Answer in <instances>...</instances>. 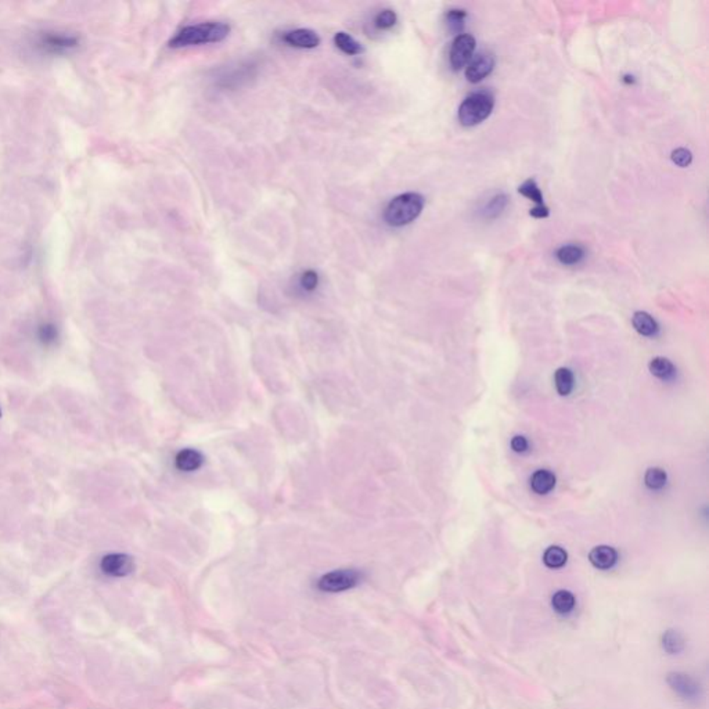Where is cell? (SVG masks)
<instances>
[{
	"mask_svg": "<svg viewBox=\"0 0 709 709\" xmlns=\"http://www.w3.org/2000/svg\"><path fill=\"white\" fill-rule=\"evenodd\" d=\"M230 32V26L219 21H209L202 24L189 25L180 29L171 41L170 46L173 49L197 46L205 43H217L223 41Z\"/></svg>",
	"mask_w": 709,
	"mask_h": 709,
	"instance_id": "1",
	"label": "cell"
},
{
	"mask_svg": "<svg viewBox=\"0 0 709 709\" xmlns=\"http://www.w3.org/2000/svg\"><path fill=\"white\" fill-rule=\"evenodd\" d=\"M424 202V197L418 193H405L395 197L384 211V220L392 227L406 226L420 217Z\"/></svg>",
	"mask_w": 709,
	"mask_h": 709,
	"instance_id": "2",
	"label": "cell"
},
{
	"mask_svg": "<svg viewBox=\"0 0 709 709\" xmlns=\"http://www.w3.org/2000/svg\"><path fill=\"white\" fill-rule=\"evenodd\" d=\"M493 105L495 98L488 92L472 93L459 107V121L465 126H475L490 117Z\"/></svg>",
	"mask_w": 709,
	"mask_h": 709,
	"instance_id": "3",
	"label": "cell"
},
{
	"mask_svg": "<svg viewBox=\"0 0 709 709\" xmlns=\"http://www.w3.org/2000/svg\"><path fill=\"white\" fill-rule=\"evenodd\" d=\"M362 581V574L358 569H337L323 575L319 579L318 587L326 593H340L353 589Z\"/></svg>",
	"mask_w": 709,
	"mask_h": 709,
	"instance_id": "4",
	"label": "cell"
},
{
	"mask_svg": "<svg viewBox=\"0 0 709 709\" xmlns=\"http://www.w3.org/2000/svg\"><path fill=\"white\" fill-rule=\"evenodd\" d=\"M475 50V39L470 33H462L455 38L450 53H449V60L450 66L453 70L459 71L465 67V64L471 60V56Z\"/></svg>",
	"mask_w": 709,
	"mask_h": 709,
	"instance_id": "5",
	"label": "cell"
},
{
	"mask_svg": "<svg viewBox=\"0 0 709 709\" xmlns=\"http://www.w3.org/2000/svg\"><path fill=\"white\" fill-rule=\"evenodd\" d=\"M100 569L103 574L114 578H123L133 572L135 561L130 556L123 553L105 554L100 561Z\"/></svg>",
	"mask_w": 709,
	"mask_h": 709,
	"instance_id": "6",
	"label": "cell"
},
{
	"mask_svg": "<svg viewBox=\"0 0 709 709\" xmlns=\"http://www.w3.org/2000/svg\"><path fill=\"white\" fill-rule=\"evenodd\" d=\"M666 683L683 700L693 701V700L700 698V695H701L700 685L693 678H690L688 675L682 673V672L669 673L666 678Z\"/></svg>",
	"mask_w": 709,
	"mask_h": 709,
	"instance_id": "7",
	"label": "cell"
},
{
	"mask_svg": "<svg viewBox=\"0 0 709 709\" xmlns=\"http://www.w3.org/2000/svg\"><path fill=\"white\" fill-rule=\"evenodd\" d=\"M493 68H495L493 54L488 53V51H482L468 64V67L465 70V78L471 83H477V82H481L482 79H485L493 71Z\"/></svg>",
	"mask_w": 709,
	"mask_h": 709,
	"instance_id": "8",
	"label": "cell"
},
{
	"mask_svg": "<svg viewBox=\"0 0 709 709\" xmlns=\"http://www.w3.org/2000/svg\"><path fill=\"white\" fill-rule=\"evenodd\" d=\"M283 41L287 45L299 49H314L320 45V36L318 33L312 29H304V28L286 32Z\"/></svg>",
	"mask_w": 709,
	"mask_h": 709,
	"instance_id": "9",
	"label": "cell"
},
{
	"mask_svg": "<svg viewBox=\"0 0 709 709\" xmlns=\"http://www.w3.org/2000/svg\"><path fill=\"white\" fill-rule=\"evenodd\" d=\"M78 45V39L70 35L61 33H45L41 38V46L49 50L51 53H60L66 50L73 49Z\"/></svg>",
	"mask_w": 709,
	"mask_h": 709,
	"instance_id": "10",
	"label": "cell"
},
{
	"mask_svg": "<svg viewBox=\"0 0 709 709\" xmlns=\"http://www.w3.org/2000/svg\"><path fill=\"white\" fill-rule=\"evenodd\" d=\"M589 560L599 569H610L616 563L618 554L610 546H597L590 552Z\"/></svg>",
	"mask_w": 709,
	"mask_h": 709,
	"instance_id": "11",
	"label": "cell"
},
{
	"mask_svg": "<svg viewBox=\"0 0 709 709\" xmlns=\"http://www.w3.org/2000/svg\"><path fill=\"white\" fill-rule=\"evenodd\" d=\"M202 455L200 452H197L195 449H185V450H180L176 456V467L177 470L180 471H186V472H192V471H196L198 470L201 465H202Z\"/></svg>",
	"mask_w": 709,
	"mask_h": 709,
	"instance_id": "12",
	"label": "cell"
},
{
	"mask_svg": "<svg viewBox=\"0 0 709 709\" xmlns=\"http://www.w3.org/2000/svg\"><path fill=\"white\" fill-rule=\"evenodd\" d=\"M556 477L547 470H539L531 477V488L539 495H546L554 488Z\"/></svg>",
	"mask_w": 709,
	"mask_h": 709,
	"instance_id": "13",
	"label": "cell"
},
{
	"mask_svg": "<svg viewBox=\"0 0 709 709\" xmlns=\"http://www.w3.org/2000/svg\"><path fill=\"white\" fill-rule=\"evenodd\" d=\"M556 257L563 265H575L584 259L585 249L581 245H564L556 252Z\"/></svg>",
	"mask_w": 709,
	"mask_h": 709,
	"instance_id": "14",
	"label": "cell"
},
{
	"mask_svg": "<svg viewBox=\"0 0 709 709\" xmlns=\"http://www.w3.org/2000/svg\"><path fill=\"white\" fill-rule=\"evenodd\" d=\"M632 323L635 326L637 331L641 334V336H654L657 334L658 331V324L654 319L651 318L648 314L646 312H636L633 315V319H632Z\"/></svg>",
	"mask_w": 709,
	"mask_h": 709,
	"instance_id": "15",
	"label": "cell"
},
{
	"mask_svg": "<svg viewBox=\"0 0 709 709\" xmlns=\"http://www.w3.org/2000/svg\"><path fill=\"white\" fill-rule=\"evenodd\" d=\"M334 43L338 49L349 56H356L363 51L362 45L346 32H337L334 36Z\"/></svg>",
	"mask_w": 709,
	"mask_h": 709,
	"instance_id": "16",
	"label": "cell"
},
{
	"mask_svg": "<svg viewBox=\"0 0 709 709\" xmlns=\"http://www.w3.org/2000/svg\"><path fill=\"white\" fill-rule=\"evenodd\" d=\"M552 606L557 614H569L575 607V596L568 590H560L553 596Z\"/></svg>",
	"mask_w": 709,
	"mask_h": 709,
	"instance_id": "17",
	"label": "cell"
},
{
	"mask_svg": "<svg viewBox=\"0 0 709 709\" xmlns=\"http://www.w3.org/2000/svg\"><path fill=\"white\" fill-rule=\"evenodd\" d=\"M662 647L668 654H679L685 648V640L676 631H668L662 636Z\"/></svg>",
	"mask_w": 709,
	"mask_h": 709,
	"instance_id": "18",
	"label": "cell"
},
{
	"mask_svg": "<svg viewBox=\"0 0 709 709\" xmlns=\"http://www.w3.org/2000/svg\"><path fill=\"white\" fill-rule=\"evenodd\" d=\"M509 205V197L506 195H497L490 200L484 208V217L487 219H496L502 215V212Z\"/></svg>",
	"mask_w": 709,
	"mask_h": 709,
	"instance_id": "19",
	"label": "cell"
},
{
	"mask_svg": "<svg viewBox=\"0 0 709 709\" xmlns=\"http://www.w3.org/2000/svg\"><path fill=\"white\" fill-rule=\"evenodd\" d=\"M566 552L559 546L549 547L543 554V563L549 568H561L566 563Z\"/></svg>",
	"mask_w": 709,
	"mask_h": 709,
	"instance_id": "20",
	"label": "cell"
},
{
	"mask_svg": "<svg viewBox=\"0 0 709 709\" xmlns=\"http://www.w3.org/2000/svg\"><path fill=\"white\" fill-rule=\"evenodd\" d=\"M554 381H556V387H557V391L560 395L563 396H566L569 395L572 388H574V376L571 373L569 368H565V367H561L556 371V376H554Z\"/></svg>",
	"mask_w": 709,
	"mask_h": 709,
	"instance_id": "21",
	"label": "cell"
},
{
	"mask_svg": "<svg viewBox=\"0 0 709 709\" xmlns=\"http://www.w3.org/2000/svg\"><path fill=\"white\" fill-rule=\"evenodd\" d=\"M650 371L656 377L666 380V378H671L675 374V367H673V365L668 359H665V358H656L650 363Z\"/></svg>",
	"mask_w": 709,
	"mask_h": 709,
	"instance_id": "22",
	"label": "cell"
},
{
	"mask_svg": "<svg viewBox=\"0 0 709 709\" xmlns=\"http://www.w3.org/2000/svg\"><path fill=\"white\" fill-rule=\"evenodd\" d=\"M518 192H519L522 196H525L527 198H529V200L535 201V202H537V207H543V205H544V202H543V196H542V193H540V189H539L538 185H537V182H535L534 179H528V180H525V182L519 186Z\"/></svg>",
	"mask_w": 709,
	"mask_h": 709,
	"instance_id": "23",
	"label": "cell"
},
{
	"mask_svg": "<svg viewBox=\"0 0 709 709\" xmlns=\"http://www.w3.org/2000/svg\"><path fill=\"white\" fill-rule=\"evenodd\" d=\"M644 481L650 490H661L666 484V474L663 470L657 468V467L648 468L646 472Z\"/></svg>",
	"mask_w": 709,
	"mask_h": 709,
	"instance_id": "24",
	"label": "cell"
},
{
	"mask_svg": "<svg viewBox=\"0 0 709 709\" xmlns=\"http://www.w3.org/2000/svg\"><path fill=\"white\" fill-rule=\"evenodd\" d=\"M38 338L43 346H53L58 340V330L51 323L42 324L38 330Z\"/></svg>",
	"mask_w": 709,
	"mask_h": 709,
	"instance_id": "25",
	"label": "cell"
},
{
	"mask_svg": "<svg viewBox=\"0 0 709 709\" xmlns=\"http://www.w3.org/2000/svg\"><path fill=\"white\" fill-rule=\"evenodd\" d=\"M398 21V17H396V13L391 10V9H385V10H381L376 19H374V24L378 28V29H390L393 25L396 24Z\"/></svg>",
	"mask_w": 709,
	"mask_h": 709,
	"instance_id": "26",
	"label": "cell"
},
{
	"mask_svg": "<svg viewBox=\"0 0 709 709\" xmlns=\"http://www.w3.org/2000/svg\"><path fill=\"white\" fill-rule=\"evenodd\" d=\"M465 17H467V13L465 10H450L446 16V20H447V25L452 31L455 32H459L463 29V25H465Z\"/></svg>",
	"mask_w": 709,
	"mask_h": 709,
	"instance_id": "27",
	"label": "cell"
},
{
	"mask_svg": "<svg viewBox=\"0 0 709 709\" xmlns=\"http://www.w3.org/2000/svg\"><path fill=\"white\" fill-rule=\"evenodd\" d=\"M672 161L680 167V168H685L691 164L693 161V154L691 151H688L687 148H676L673 152H672Z\"/></svg>",
	"mask_w": 709,
	"mask_h": 709,
	"instance_id": "28",
	"label": "cell"
},
{
	"mask_svg": "<svg viewBox=\"0 0 709 709\" xmlns=\"http://www.w3.org/2000/svg\"><path fill=\"white\" fill-rule=\"evenodd\" d=\"M319 284L318 273L315 270H306L301 276V287L306 291H314Z\"/></svg>",
	"mask_w": 709,
	"mask_h": 709,
	"instance_id": "29",
	"label": "cell"
},
{
	"mask_svg": "<svg viewBox=\"0 0 709 709\" xmlns=\"http://www.w3.org/2000/svg\"><path fill=\"white\" fill-rule=\"evenodd\" d=\"M512 447L518 453L525 452L528 449V440H525L524 437H514L513 440H512Z\"/></svg>",
	"mask_w": 709,
	"mask_h": 709,
	"instance_id": "30",
	"label": "cell"
},
{
	"mask_svg": "<svg viewBox=\"0 0 709 709\" xmlns=\"http://www.w3.org/2000/svg\"><path fill=\"white\" fill-rule=\"evenodd\" d=\"M549 214H550V212H549V208H547L546 205H543V207H535L534 209H531V217H534V218H539V219H540V218H547V217H549Z\"/></svg>",
	"mask_w": 709,
	"mask_h": 709,
	"instance_id": "31",
	"label": "cell"
},
{
	"mask_svg": "<svg viewBox=\"0 0 709 709\" xmlns=\"http://www.w3.org/2000/svg\"><path fill=\"white\" fill-rule=\"evenodd\" d=\"M0 417H1V410H0Z\"/></svg>",
	"mask_w": 709,
	"mask_h": 709,
	"instance_id": "32",
	"label": "cell"
}]
</instances>
